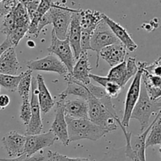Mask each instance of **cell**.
Masks as SVG:
<instances>
[{
	"instance_id": "cell-1",
	"label": "cell",
	"mask_w": 161,
	"mask_h": 161,
	"mask_svg": "<svg viewBox=\"0 0 161 161\" xmlns=\"http://www.w3.org/2000/svg\"><path fill=\"white\" fill-rule=\"evenodd\" d=\"M87 103L88 117L91 122L108 130V133L118 128L117 122L119 119L109 96L97 99L91 95Z\"/></svg>"
},
{
	"instance_id": "cell-2",
	"label": "cell",
	"mask_w": 161,
	"mask_h": 161,
	"mask_svg": "<svg viewBox=\"0 0 161 161\" xmlns=\"http://www.w3.org/2000/svg\"><path fill=\"white\" fill-rule=\"evenodd\" d=\"M69 142L88 139L97 141L106 134L108 130L91 122L90 119H73L65 116Z\"/></svg>"
},
{
	"instance_id": "cell-3",
	"label": "cell",
	"mask_w": 161,
	"mask_h": 161,
	"mask_svg": "<svg viewBox=\"0 0 161 161\" xmlns=\"http://www.w3.org/2000/svg\"><path fill=\"white\" fill-rule=\"evenodd\" d=\"M161 111V102L153 101L149 97L144 84L141 86L139 98L132 111L130 119H135L139 122L142 132L149 126V119L153 114Z\"/></svg>"
},
{
	"instance_id": "cell-4",
	"label": "cell",
	"mask_w": 161,
	"mask_h": 161,
	"mask_svg": "<svg viewBox=\"0 0 161 161\" xmlns=\"http://www.w3.org/2000/svg\"><path fill=\"white\" fill-rule=\"evenodd\" d=\"M81 25V50L87 52L91 49V39L93 32L103 20L102 13L92 9H80Z\"/></svg>"
},
{
	"instance_id": "cell-5",
	"label": "cell",
	"mask_w": 161,
	"mask_h": 161,
	"mask_svg": "<svg viewBox=\"0 0 161 161\" xmlns=\"http://www.w3.org/2000/svg\"><path fill=\"white\" fill-rule=\"evenodd\" d=\"M147 63L138 62V70L137 72L136 75L134 77V80L129 87L128 91L126 96L125 103H124V117L121 120V124L124 127H128L129 123L130 120V116H131L132 111L138 102L141 92V86H142V76L143 70H144L145 66Z\"/></svg>"
},
{
	"instance_id": "cell-6",
	"label": "cell",
	"mask_w": 161,
	"mask_h": 161,
	"mask_svg": "<svg viewBox=\"0 0 161 161\" xmlns=\"http://www.w3.org/2000/svg\"><path fill=\"white\" fill-rule=\"evenodd\" d=\"M75 11L76 9L62 7L55 4L49 10L53 26V31L57 37L61 40H64L68 38L72 15Z\"/></svg>"
},
{
	"instance_id": "cell-7",
	"label": "cell",
	"mask_w": 161,
	"mask_h": 161,
	"mask_svg": "<svg viewBox=\"0 0 161 161\" xmlns=\"http://www.w3.org/2000/svg\"><path fill=\"white\" fill-rule=\"evenodd\" d=\"M51 35V45L47 50L50 53L55 55L66 66L69 70V73H71L73 69L75 59L69 44V39L67 38L64 40H61L57 37L53 30Z\"/></svg>"
},
{
	"instance_id": "cell-8",
	"label": "cell",
	"mask_w": 161,
	"mask_h": 161,
	"mask_svg": "<svg viewBox=\"0 0 161 161\" xmlns=\"http://www.w3.org/2000/svg\"><path fill=\"white\" fill-rule=\"evenodd\" d=\"M121 43L119 39L116 37L109 27L104 20L98 25L93 32L91 39V49L97 53L98 56L101 50L108 46L113 44Z\"/></svg>"
},
{
	"instance_id": "cell-9",
	"label": "cell",
	"mask_w": 161,
	"mask_h": 161,
	"mask_svg": "<svg viewBox=\"0 0 161 161\" xmlns=\"http://www.w3.org/2000/svg\"><path fill=\"white\" fill-rule=\"evenodd\" d=\"M28 70L42 71V72H56L60 75L65 76L69 73V70L66 66L57 58L55 55L50 53L43 58L31 60L27 62Z\"/></svg>"
},
{
	"instance_id": "cell-10",
	"label": "cell",
	"mask_w": 161,
	"mask_h": 161,
	"mask_svg": "<svg viewBox=\"0 0 161 161\" xmlns=\"http://www.w3.org/2000/svg\"><path fill=\"white\" fill-rule=\"evenodd\" d=\"M36 89H37V82L36 77H32L31 80V116L30 122L27 126L25 135H33L40 134L42 130V118H41V110L39 107L38 97L36 94Z\"/></svg>"
},
{
	"instance_id": "cell-11",
	"label": "cell",
	"mask_w": 161,
	"mask_h": 161,
	"mask_svg": "<svg viewBox=\"0 0 161 161\" xmlns=\"http://www.w3.org/2000/svg\"><path fill=\"white\" fill-rule=\"evenodd\" d=\"M57 141L58 138L51 130L43 134L26 135V142L24 154L28 157L34 156V154H36L38 151L53 146Z\"/></svg>"
},
{
	"instance_id": "cell-12",
	"label": "cell",
	"mask_w": 161,
	"mask_h": 161,
	"mask_svg": "<svg viewBox=\"0 0 161 161\" xmlns=\"http://www.w3.org/2000/svg\"><path fill=\"white\" fill-rule=\"evenodd\" d=\"M64 100L65 99H59L57 102L54 119L50 130L56 135L58 141L66 146L70 142L68 135V127L64 113Z\"/></svg>"
},
{
	"instance_id": "cell-13",
	"label": "cell",
	"mask_w": 161,
	"mask_h": 161,
	"mask_svg": "<svg viewBox=\"0 0 161 161\" xmlns=\"http://www.w3.org/2000/svg\"><path fill=\"white\" fill-rule=\"evenodd\" d=\"M127 49L122 43L113 44L102 49L96 60V67H98L100 58L106 61L112 68L125 61Z\"/></svg>"
},
{
	"instance_id": "cell-14",
	"label": "cell",
	"mask_w": 161,
	"mask_h": 161,
	"mask_svg": "<svg viewBox=\"0 0 161 161\" xmlns=\"http://www.w3.org/2000/svg\"><path fill=\"white\" fill-rule=\"evenodd\" d=\"M26 135H22L17 131H10L2 138V143L8 155L17 157L25 153Z\"/></svg>"
},
{
	"instance_id": "cell-15",
	"label": "cell",
	"mask_w": 161,
	"mask_h": 161,
	"mask_svg": "<svg viewBox=\"0 0 161 161\" xmlns=\"http://www.w3.org/2000/svg\"><path fill=\"white\" fill-rule=\"evenodd\" d=\"M80 9H76L72 15L70 26H69L68 39L69 40V44L72 48L74 58L78 60L80 58L81 50V25H80Z\"/></svg>"
},
{
	"instance_id": "cell-16",
	"label": "cell",
	"mask_w": 161,
	"mask_h": 161,
	"mask_svg": "<svg viewBox=\"0 0 161 161\" xmlns=\"http://www.w3.org/2000/svg\"><path fill=\"white\" fill-rule=\"evenodd\" d=\"M102 17H103L104 21L108 25L116 37L119 39V42L125 47L127 50H128L130 52H134L135 50H137L138 45L135 43V41L132 39L131 36L124 27L121 26L119 23L113 20L105 14H102Z\"/></svg>"
},
{
	"instance_id": "cell-17",
	"label": "cell",
	"mask_w": 161,
	"mask_h": 161,
	"mask_svg": "<svg viewBox=\"0 0 161 161\" xmlns=\"http://www.w3.org/2000/svg\"><path fill=\"white\" fill-rule=\"evenodd\" d=\"M92 68L91 67L87 52H82L78 58L76 64L74 65L73 69L70 74L72 78L83 84L89 85L91 83L90 74Z\"/></svg>"
},
{
	"instance_id": "cell-18",
	"label": "cell",
	"mask_w": 161,
	"mask_h": 161,
	"mask_svg": "<svg viewBox=\"0 0 161 161\" xmlns=\"http://www.w3.org/2000/svg\"><path fill=\"white\" fill-rule=\"evenodd\" d=\"M20 69L15 47H9L0 56V74L17 75Z\"/></svg>"
},
{
	"instance_id": "cell-19",
	"label": "cell",
	"mask_w": 161,
	"mask_h": 161,
	"mask_svg": "<svg viewBox=\"0 0 161 161\" xmlns=\"http://www.w3.org/2000/svg\"><path fill=\"white\" fill-rule=\"evenodd\" d=\"M36 82H37V89H36V94L38 97L40 110L42 113L47 114L50 111L54 106L55 102L53 97L50 94L42 75H37Z\"/></svg>"
},
{
	"instance_id": "cell-20",
	"label": "cell",
	"mask_w": 161,
	"mask_h": 161,
	"mask_svg": "<svg viewBox=\"0 0 161 161\" xmlns=\"http://www.w3.org/2000/svg\"><path fill=\"white\" fill-rule=\"evenodd\" d=\"M64 80L67 82V88L58 95L59 99H66L68 96L74 95L77 96L80 98L84 99L87 102L88 98L91 96V94L89 92L86 85L74 80L69 73L64 76Z\"/></svg>"
},
{
	"instance_id": "cell-21",
	"label": "cell",
	"mask_w": 161,
	"mask_h": 161,
	"mask_svg": "<svg viewBox=\"0 0 161 161\" xmlns=\"http://www.w3.org/2000/svg\"><path fill=\"white\" fill-rule=\"evenodd\" d=\"M65 116L73 119H86L88 117V103L83 98L64 100Z\"/></svg>"
},
{
	"instance_id": "cell-22",
	"label": "cell",
	"mask_w": 161,
	"mask_h": 161,
	"mask_svg": "<svg viewBox=\"0 0 161 161\" xmlns=\"http://www.w3.org/2000/svg\"><path fill=\"white\" fill-rule=\"evenodd\" d=\"M142 81L150 99L159 101L161 98V78L143 70Z\"/></svg>"
},
{
	"instance_id": "cell-23",
	"label": "cell",
	"mask_w": 161,
	"mask_h": 161,
	"mask_svg": "<svg viewBox=\"0 0 161 161\" xmlns=\"http://www.w3.org/2000/svg\"><path fill=\"white\" fill-rule=\"evenodd\" d=\"M106 77L110 81L119 85L121 87H124L127 84V82L129 81L128 78H127V62H126V61H123L118 65L112 68Z\"/></svg>"
},
{
	"instance_id": "cell-24",
	"label": "cell",
	"mask_w": 161,
	"mask_h": 161,
	"mask_svg": "<svg viewBox=\"0 0 161 161\" xmlns=\"http://www.w3.org/2000/svg\"><path fill=\"white\" fill-rule=\"evenodd\" d=\"M31 74H32V72L31 70L28 69L27 71H25L23 73V76L17 86V91L21 97L22 100L29 99L31 87V80H32Z\"/></svg>"
},
{
	"instance_id": "cell-25",
	"label": "cell",
	"mask_w": 161,
	"mask_h": 161,
	"mask_svg": "<svg viewBox=\"0 0 161 161\" xmlns=\"http://www.w3.org/2000/svg\"><path fill=\"white\" fill-rule=\"evenodd\" d=\"M158 117L153 125L146 141V148L161 144V117Z\"/></svg>"
},
{
	"instance_id": "cell-26",
	"label": "cell",
	"mask_w": 161,
	"mask_h": 161,
	"mask_svg": "<svg viewBox=\"0 0 161 161\" xmlns=\"http://www.w3.org/2000/svg\"><path fill=\"white\" fill-rule=\"evenodd\" d=\"M23 73L24 72H21L17 75L0 74V86L9 92H15L17 91V86L23 76Z\"/></svg>"
},
{
	"instance_id": "cell-27",
	"label": "cell",
	"mask_w": 161,
	"mask_h": 161,
	"mask_svg": "<svg viewBox=\"0 0 161 161\" xmlns=\"http://www.w3.org/2000/svg\"><path fill=\"white\" fill-rule=\"evenodd\" d=\"M31 116V103L29 99L27 100H22V105L20 106V117L22 122L25 126H28L30 122Z\"/></svg>"
},
{
	"instance_id": "cell-28",
	"label": "cell",
	"mask_w": 161,
	"mask_h": 161,
	"mask_svg": "<svg viewBox=\"0 0 161 161\" xmlns=\"http://www.w3.org/2000/svg\"><path fill=\"white\" fill-rule=\"evenodd\" d=\"M102 87L104 88L106 94L111 98H116L118 97V95L120 94L121 89H122V87L119 85L110 81L108 78H107V80L105 81V83H104V85Z\"/></svg>"
},
{
	"instance_id": "cell-29",
	"label": "cell",
	"mask_w": 161,
	"mask_h": 161,
	"mask_svg": "<svg viewBox=\"0 0 161 161\" xmlns=\"http://www.w3.org/2000/svg\"><path fill=\"white\" fill-rule=\"evenodd\" d=\"M47 157H48V161H91L87 158H80V157L72 158L53 151H49Z\"/></svg>"
},
{
	"instance_id": "cell-30",
	"label": "cell",
	"mask_w": 161,
	"mask_h": 161,
	"mask_svg": "<svg viewBox=\"0 0 161 161\" xmlns=\"http://www.w3.org/2000/svg\"><path fill=\"white\" fill-rule=\"evenodd\" d=\"M144 71L147 72L148 73L161 78V57L157 60H156L152 64H146V65L144 68Z\"/></svg>"
},
{
	"instance_id": "cell-31",
	"label": "cell",
	"mask_w": 161,
	"mask_h": 161,
	"mask_svg": "<svg viewBox=\"0 0 161 161\" xmlns=\"http://www.w3.org/2000/svg\"><path fill=\"white\" fill-rule=\"evenodd\" d=\"M127 62V78L130 80V79L135 77L138 70V66L136 63V59L135 58H129Z\"/></svg>"
},
{
	"instance_id": "cell-32",
	"label": "cell",
	"mask_w": 161,
	"mask_h": 161,
	"mask_svg": "<svg viewBox=\"0 0 161 161\" xmlns=\"http://www.w3.org/2000/svg\"><path fill=\"white\" fill-rule=\"evenodd\" d=\"M86 87H87L88 91L91 93V95L94 96L97 99H102L106 95H108L105 90H104V88L102 87V86H95L92 83H90L89 85L86 86Z\"/></svg>"
},
{
	"instance_id": "cell-33",
	"label": "cell",
	"mask_w": 161,
	"mask_h": 161,
	"mask_svg": "<svg viewBox=\"0 0 161 161\" xmlns=\"http://www.w3.org/2000/svg\"><path fill=\"white\" fill-rule=\"evenodd\" d=\"M44 157L42 155L31 156L28 157L25 154L20 156V157H14L12 159H0V161H42L44 160Z\"/></svg>"
},
{
	"instance_id": "cell-34",
	"label": "cell",
	"mask_w": 161,
	"mask_h": 161,
	"mask_svg": "<svg viewBox=\"0 0 161 161\" xmlns=\"http://www.w3.org/2000/svg\"><path fill=\"white\" fill-rule=\"evenodd\" d=\"M10 103V98L6 94L0 95V110L5 109Z\"/></svg>"
},
{
	"instance_id": "cell-35",
	"label": "cell",
	"mask_w": 161,
	"mask_h": 161,
	"mask_svg": "<svg viewBox=\"0 0 161 161\" xmlns=\"http://www.w3.org/2000/svg\"><path fill=\"white\" fill-rule=\"evenodd\" d=\"M12 47V46H11V44H10V42H9V41L7 39H5L4 42H3V43H2L1 45H0V56H1L2 53H3V52H4L5 50H6V49H8V48H9V47Z\"/></svg>"
},
{
	"instance_id": "cell-36",
	"label": "cell",
	"mask_w": 161,
	"mask_h": 161,
	"mask_svg": "<svg viewBox=\"0 0 161 161\" xmlns=\"http://www.w3.org/2000/svg\"><path fill=\"white\" fill-rule=\"evenodd\" d=\"M6 14V11H5V9H3V6H2V4H0V19L2 18V17H4L5 15Z\"/></svg>"
},
{
	"instance_id": "cell-37",
	"label": "cell",
	"mask_w": 161,
	"mask_h": 161,
	"mask_svg": "<svg viewBox=\"0 0 161 161\" xmlns=\"http://www.w3.org/2000/svg\"><path fill=\"white\" fill-rule=\"evenodd\" d=\"M19 3H21V4H23L24 6H26L27 4H28L29 3H31V2L34 1V0H18Z\"/></svg>"
},
{
	"instance_id": "cell-38",
	"label": "cell",
	"mask_w": 161,
	"mask_h": 161,
	"mask_svg": "<svg viewBox=\"0 0 161 161\" xmlns=\"http://www.w3.org/2000/svg\"><path fill=\"white\" fill-rule=\"evenodd\" d=\"M27 44H28V46L29 47H35V46H36V44H35V42H33V41H28V42H27Z\"/></svg>"
},
{
	"instance_id": "cell-39",
	"label": "cell",
	"mask_w": 161,
	"mask_h": 161,
	"mask_svg": "<svg viewBox=\"0 0 161 161\" xmlns=\"http://www.w3.org/2000/svg\"><path fill=\"white\" fill-rule=\"evenodd\" d=\"M159 153H160V157H161V144L160 145V149H159Z\"/></svg>"
},
{
	"instance_id": "cell-40",
	"label": "cell",
	"mask_w": 161,
	"mask_h": 161,
	"mask_svg": "<svg viewBox=\"0 0 161 161\" xmlns=\"http://www.w3.org/2000/svg\"><path fill=\"white\" fill-rule=\"evenodd\" d=\"M3 1V0H0V3H2Z\"/></svg>"
}]
</instances>
